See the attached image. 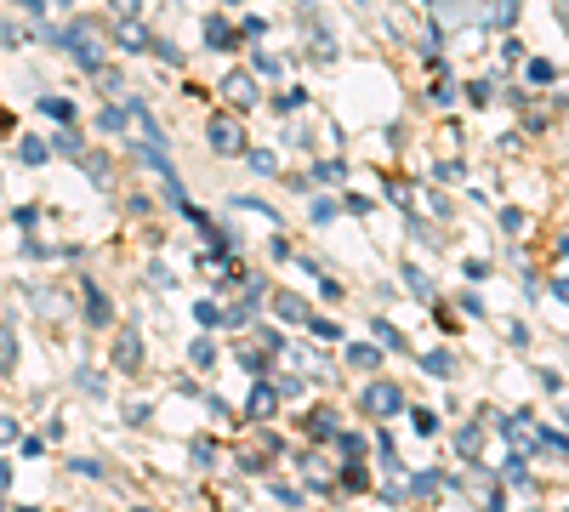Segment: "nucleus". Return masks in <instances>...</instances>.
Returning a JSON list of instances; mask_svg holds the SVG:
<instances>
[{
    "label": "nucleus",
    "instance_id": "obj_30",
    "mask_svg": "<svg viewBox=\"0 0 569 512\" xmlns=\"http://www.w3.org/2000/svg\"><path fill=\"white\" fill-rule=\"evenodd\" d=\"M132 512H154V507H132Z\"/></svg>",
    "mask_w": 569,
    "mask_h": 512
},
{
    "label": "nucleus",
    "instance_id": "obj_15",
    "mask_svg": "<svg viewBox=\"0 0 569 512\" xmlns=\"http://www.w3.org/2000/svg\"><path fill=\"white\" fill-rule=\"evenodd\" d=\"M370 330H376V336H382V348H388V353H398V348H405V336H398V330L388 325V319H376V325H370Z\"/></svg>",
    "mask_w": 569,
    "mask_h": 512
},
{
    "label": "nucleus",
    "instance_id": "obj_25",
    "mask_svg": "<svg viewBox=\"0 0 569 512\" xmlns=\"http://www.w3.org/2000/svg\"><path fill=\"white\" fill-rule=\"evenodd\" d=\"M313 336H319V341H336V336H342V330H336V325H330V319H313Z\"/></svg>",
    "mask_w": 569,
    "mask_h": 512
},
{
    "label": "nucleus",
    "instance_id": "obj_12",
    "mask_svg": "<svg viewBox=\"0 0 569 512\" xmlns=\"http://www.w3.org/2000/svg\"><path fill=\"white\" fill-rule=\"evenodd\" d=\"M308 433H313V438H336V416H330V410H313V416H308Z\"/></svg>",
    "mask_w": 569,
    "mask_h": 512
},
{
    "label": "nucleus",
    "instance_id": "obj_21",
    "mask_svg": "<svg viewBox=\"0 0 569 512\" xmlns=\"http://www.w3.org/2000/svg\"><path fill=\"white\" fill-rule=\"evenodd\" d=\"M427 370H433V376H450L456 359H450V353H427Z\"/></svg>",
    "mask_w": 569,
    "mask_h": 512
},
{
    "label": "nucleus",
    "instance_id": "obj_31",
    "mask_svg": "<svg viewBox=\"0 0 569 512\" xmlns=\"http://www.w3.org/2000/svg\"><path fill=\"white\" fill-rule=\"evenodd\" d=\"M17 512H34V507H17Z\"/></svg>",
    "mask_w": 569,
    "mask_h": 512
},
{
    "label": "nucleus",
    "instance_id": "obj_14",
    "mask_svg": "<svg viewBox=\"0 0 569 512\" xmlns=\"http://www.w3.org/2000/svg\"><path fill=\"white\" fill-rule=\"evenodd\" d=\"M12 365H17V336H12V330H0V376H6Z\"/></svg>",
    "mask_w": 569,
    "mask_h": 512
},
{
    "label": "nucleus",
    "instance_id": "obj_19",
    "mask_svg": "<svg viewBox=\"0 0 569 512\" xmlns=\"http://www.w3.org/2000/svg\"><path fill=\"white\" fill-rule=\"evenodd\" d=\"M46 154H52V148H46V143H40V137H24V160H29V165H40V160H46Z\"/></svg>",
    "mask_w": 569,
    "mask_h": 512
},
{
    "label": "nucleus",
    "instance_id": "obj_8",
    "mask_svg": "<svg viewBox=\"0 0 569 512\" xmlns=\"http://www.w3.org/2000/svg\"><path fill=\"white\" fill-rule=\"evenodd\" d=\"M348 365H353V370H376V365H382V348L359 341V348H348Z\"/></svg>",
    "mask_w": 569,
    "mask_h": 512
},
{
    "label": "nucleus",
    "instance_id": "obj_6",
    "mask_svg": "<svg viewBox=\"0 0 569 512\" xmlns=\"http://www.w3.org/2000/svg\"><path fill=\"white\" fill-rule=\"evenodd\" d=\"M114 365H120V370H137V365H142V341H137V336H120V341H114Z\"/></svg>",
    "mask_w": 569,
    "mask_h": 512
},
{
    "label": "nucleus",
    "instance_id": "obj_7",
    "mask_svg": "<svg viewBox=\"0 0 569 512\" xmlns=\"http://www.w3.org/2000/svg\"><path fill=\"white\" fill-rule=\"evenodd\" d=\"M86 319H92V325H109V319H114V308H109V296H103L97 285H86Z\"/></svg>",
    "mask_w": 569,
    "mask_h": 512
},
{
    "label": "nucleus",
    "instance_id": "obj_11",
    "mask_svg": "<svg viewBox=\"0 0 569 512\" xmlns=\"http://www.w3.org/2000/svg\"><path fill=\"white\" fill-rule=\"evenodd\" d=\"M456 444H461V456H467V461L484 456V433H478V427H461V438H456Z\"/></svg>",
    "mask_w": 569,
    "mask_h": 512
},
{
    "label": "nucleus",
    "instance_id": "obj_28",
    "mask_svg": "<svg viewBox=\"0 0 569 512\" xmlns=\"http://www.w3.org/2000/svg\"><path fill=\"white\" fill-rule=\"evenodd\" d=\"M12 438H17V421H12V416H0V444H12Z\"/></svg>",
    "mask_w": 569,
    "mask_h": 512
},
{
    "label": "nucleus",
    "instance_id": "obj_3",
    "mask_svg": "<svg viewBox=\"0 0 569 512\" xmlns=\"http://www.w3.org/2000/svg\"><path fill=\"white\" fill-rule=\"evenodd\" d=\"M211 148H217V154H245V132H240V120H228V114H217L211 120Z\"/></svg>",
    "mask_w": 569,
    "mask_h": 512
},
{
    "label": "nucleus",
    "instance_id": "obj_9",
    "mask_svg": "<svg viewBox=\"0 0 569 512\" xmlns=\"http://www.w3.org/2000/svg\"><path fill=\"white\" fill-rule=\"evenodd\" d=\"M273 313H280V319H308V302H302V296H290V290H280V296H273Z\"/></svg>",
    "mask_w": 569,
    "mask_h": 512
},
{
    "label": "nucleus",
    "instance_id": "obj_13",
    "mask_svg": "<svg viewBox=\"0 0 569 512\" xmlns=\"http://www.w3.org/2000/svg\"><path fill=\"white\" fill-rule=\"evenodd\" d=\"M40 109H46V114H52L57 125H69V120H74V103H69V97H46V103H40Z\"/></svg>",
    "mask_w": 569,
    "mask_h": 512
},
{
    "label": "nucleus",
    "instance_id": "obj_10",
    "mask_svg": "<svg viewBox=\"0 0 569 512\" xmlns=\"http://www.w3.org/2000/svg\"><path fill=\"white\" fill-rule=\"evenodd\" d=\"M205 40H211V46L222 52V46H234V29H228L222 17H205Z\"/></svg>",
    "mask_w": 569,
    "mask_h": 512
},
{
    "label": "nucleus",
    "instance_id": "obj_20",
    "mask_svg": "<svg viewBox=\"0 0 569 512\" xmlns=\"http://www.w3.org/2000/svg\"><path fill=\"white\" fill-rule=\"evenodd\" d=\"M273 410V388H257L250 393V416H268Z\"/></svg>",
    "mask_w": 569,
    "mask_h": 512
},
{
    "label": "nucleus",
    "instance_id": "obj_2",
    "mask_svg": "<svg viewBox=\"0 0 569 512\" xmlns=\"http://www.w3.org/2000/svg\"><path fill=\"white\" fill-rule=\"evenodd\" d=\"M365 410L370 416H398L405 410V388H398V381H370L365 388Z\"/></svg>",
    "mask_w": 569,
    "mask_h": 512
},
{
    "label": "nucleus",
    "instance_id": "obj_4",
    "mask_svg": "<svg viewBox=\"0 0 569 512\" xmlns=\"http://www.w3.org/2000/svg\"><path fill=\"white\" fill-rule=\"evenodd\" d=\"M222 92H228V97H234V103H240V109H250V103H257V74H245V69H234V74H228V80H222Z\"/></svg>",
    "mask_w": 569,
    "mask_h": 512
},
{
    "label": "nucleus",
    "instance_id": "obj_22",
    "mask_svg": "<svg viewBox=\"0 0 569 512\" xmlns=\"http://www.w3.org/2000/svg\"><path fill=\"white\" fill-rule=\"evenodd\" d=\"M194 319H200V325H222V308H217V302H200Z\"/></svg>",
    "mask_w": 569,
    "mask_h": 512
},
{
    "label": "nucleus",
    "instance_id": "obj_24",
    "mask_svg": "<svg viewBox=\"0 0 569 512\" xmlns=\"http://www.w3.org/2000/svg\"><path fill=\"white\" fill-rule=\"evenodd\" d=\"M416 433H438V416L433 410H416Z\"/></svg>",
    "mask_w": 569,
    "mask_h": 512
},
{
    "label": "nucleus",
    "instance_id": "obj_27",
    "mask_svg": "<svg viewBox=\"0 0 569 512\" xmlns=\"http://www.w3.org/2000/svg\"><path fill=\"white\" fill-rule=\"evenodd\" d=\"M109 6H114L120 17H137V6H142V0H109Z\"/></svg>",
    "mask_w": 569,
    "mask_h": 512
},
{
    "label": "nucleus",
    "instance_id": "obj_32",
    "mask_svg": "<svg viewBox=\"0 0 569 512\" xmlns=\"http://www.w3.org/2000/svg\"><path fill=\"white\" fill-rule=\"evenodd\" d=\"M0 512H6V507H0Z\"/></svg>",
    "mask_w": 569,
    "mask_h": 512
},
{
    "label": "nucleus",
    "instance_id": "obj_18",
    "mask_svg": "<svg viewBox=\"0 0 569 512\" xmlns=\"http://www.w3.org/2000/svg\"><path fill=\"white\" fill-rule=\"evenodd\" d=\"M245 154H250V171H262V177H268V171H280V154H257V148H245Z\"/></svg>",
    "mask_w": 569,
    "mask_h": 512
},
{
    "label": "nucleus",
    "instance_id": "obj_29",
    "mask_svg": "<svg viewBox=\"0 0 569 512\" xmlns=\"http://www.w3.org/2000/svg\"><path fill=\"white\" fill-rule=\"evenodd\" d=\"M12 489V461H0V496Z\"/></svg>",
    "mask_w": 569,
    "mask_h": 512
},
{
    "label": "nucleus",
    "instance_id": "obj_17",
    "mask_svg": "<svg viewBox=\"0 0 569 512\" xmlns=\"http://www.w3.org/2000/svg\"><path fill=\"white\" fill-rule=\"evenodd\" d=\"M74 381H80V393H92V399H103V370H92V365H86V370H80Z\"/></svg>",
    "mask_w": 569,
    "mask_h": 512
},
{
    "label": "nucleus",
    "instance_id": "obj_5",
    "mask_svg": "<svg viewBox=\"0 0 569 512\" xmlns=\"http://www.w3.org/2000/svg\"><path fill=\"white\" fill-rule=\"evenodd\" d=\"M114 40H120L125 52H142V46H149V29L132 24V17H120V24H114Z\"/></svg>",
    "mask_w": 569,
    "mask_h": 512
},
{
    "label": "nucleus",
    "instance_id": "obj_1",
    "mask_svg": "<svg viewBox=\"0 0 569 512\" xmlns=\"http://www.w3.org/2000/svg\"><path fill=\"white\" fill-rule=\"evenodd\" d=\"M63 46L80 57V69H86V74L103 69V46H97V34H86V24H69V29H63Z\"/></svg>",
    "mask_w": 569,
    "mask_h": 512
},
{
    "label": "nucleus",
    "instance_id": "obj_23",
    "mask_svg": "<svg viewBox=\"0 0 569 512\" xmlns=\"http://www.w3.org/2000/svg\"><path fill=\"white\" fill-rule=\"evenodd\" d=\"M405 280H410V290H416V296H433V290H427V273H421V268H410Z\"/></svg>",
    "mask_w": 569,
    "mask_h": 512
},
{
    "label": "nucleus",
    "instance_id": "obj_26",
    "mask_svg": "<svg viewBox=\"0 0 569 512\" xmlns=\"http://www.w3.org/2000/svg\"><path fill=\"white\" fill-rule=\"evenodd\" d=\"M125 120H132V114H125V109H103V125H109V132H120V125Z\"/></svg>",
    "mask_w": 569,
    "mask_h": 512
},
{
    "label": "nucleus",
    "instance_id": "obj_16",
    "mask_svg": "<svg viewBox=\"0 0 569 512\" xmlns=\"http://www.w3.org/2000/svg\"><path fill=\"white\" fill-rule=\"evenodd\" d=\"M530 80H535V85H553V80H558V63L535 57V63H530Z\"/></svg>",
    "mask_w": 569,
    "mask_h": 512
}]
</instances>
